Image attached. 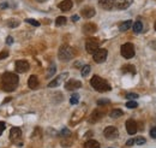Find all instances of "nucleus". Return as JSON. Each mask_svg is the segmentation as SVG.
<instances>
[{"mask_svg":"<svg viewBox=\"0 0 156 148\" xmlns=\"http://www.w3.org/2000/svg\"><path fill=\"white\" fill-rule=\"evenodd\" d=\"M67 76H68V74H67V72H64V74H61V75H59L57 78H54L52 82H49V83H48V87H49V88H54V87L60 86L62 81H64L65 78H67Z\"/></svg>","mask_w":156,"mask_h":148,"instance_id":"9","label":"nucleus"},{"mask_svg":"<svg viewBox=\"0 0 156 148\" xmlns=\"http://www.w3.org/2000/svg\"><path fill=\"white\" fill-rule=\"evenodd\" d=\"M28 86L31 89L37 88V86H38V78H37V76L31 75L30 77H29V80H28Z\"/></svg>","mask_w":156,"mask_h":148,"instance_id":"20","label":"nucleus"},{"mask_svg":"<svg viewBox=\"0 0 156 148\" xmlns=\"http://www.w3.org/2000/svg\"><path fill=\"white\" fill-rule=\"evenodd\" d=\"M132 0H114V6L119 10H125L131 5Z\"/></svg>","mask_w":156,"mask_h":148,"instance_id":"17","label":"nucleus"},{"mask_svg":"<svg viewBox=\"0 0 156 148\" xmlns=\"http://www.w3.org/2000/svg\"><path fill=\"white\" fill-rule=\"evenodd\" d=\"M8 57V52L7 51H1L0 52V60L4 59V58H7Z\"/></svg>","mask_w":156,"mask_h":148,"instance_id":"36","label":"nucleus"},{"mask_svg":"<svg viewBox=\"0 0 156 148\" xmlns=\"http://www.w3.org/2000/svg\"><path fill=\"white\" fill-rule=\"evenodd\" d=\"M19 24H21V23H19V21H17V19H8V21H7V26H8L10 28H17Z\"/></svg>","mask_w":156,"mask_h":148,"instance_id":"28","label":"nucleus"},{"mask_svg":"<svg viewBox=\"0 0 156 148\" xmlns=\"http://www.w3.org/2000/svg\"><path fill=\"white\" fill-rule=\"evenodd\" d=\"M7 6H8V5H7V2H2V4L0 5V7H1V9H5V7H7Z\"/></svg>","mask_w":156,"mask_h":148,"instance_id":"42","label":"nucleus"},{"mask_svg":"<svg viewBox=\"0 0 156 148\" xmlns=\"http://www.w3.org/2000/svg\"><path fill=\"white\" fill-rule=\"evenodd\" d=\"M72 6H73L72 0H62L61 2L59 4V9H60L61 11H64V12L70 11V10L72 9Z\"/></svg>","mask_w":156,"mask_h":148,"instance_id":"18","label":"nucleus"},{"mask_svg":"<svg viewBox=\"0 0 156 148\" xmlns=\"http://www.w3.org/2000/svg\"><path fill=\"white\" fill-rule=\"evenodd\" d=\"M103 116H105V111L103 110H94V112L89 117V122L90 123H96L100 119L103 118Z\"/></svg>","mask_w":156,"mask_h":148,"instance_id":"11","label":"nucleus"},{"mask_svg":"<svg viewBox=\"0 0 156 148\" xmlns=\"http://www.w3.org/2000/svg\"><path fill=\"white\" fill-rule=\"evenodd\" d=\"M103 135L108 140H115L119 136V131H118V129L115 126H107L105 129V131H103Z\"/></svg>","mask_w":156,"mask_h":148,"instance_id":"7","label":"nucleus"},{"mask_svg":"<svg viewBox=\"0 0 156 148\" xmlns=\"http://www.w3.org/2000/svg\"><path fill=\"white\" fill-rule=\"evenodd\" d=\"M137 98H138V94H136V93H127L126 94V99L127 100H134Z\"/></svg>","mask_w":156,"mask_h":148,"instance_id":"33","label":"nucleus"},{"mask_svg":"<svg viewBox=\"0 0 156 148\" xmlns=\"http://www.w3.org/2000/svg\"><path fill=\"white\" fill-rule=\"evenodd\" d=\"M124 115V112L121 111V110H119V108H114V110H112L111 111V113H109V117L111 118H119V117H121Z\"/></svg>","mask_w":156,"mask_h":148,"instance_id":"22","label":"nucleus"},{"mask_svg":"<svg viewBox=\"0 0 156 148\" xmlns=\"http://www.w3.org/2000/svg\"><path fill=\"white\" fill-rule=\"evenodd\" d=\"M132 27V21H125V22H123L120 26H119V30L120 31H126V30H128L130 28Z\"/></svg>","mask_w":156,"mask_h":148,"instance_id":"23","label":"nucleus"},{"mask_svg":"<svg viewBox=\"0 0 156 148\" xmlns=\"http://www.w3.org/2000/svg\"><path fill=\"white\" fill-rule=\"evenodd\" d=\"M90 84H91V87H93L95 90H97V91H100V93L109 91V90L112 89L111 84H109L106 80L101 78L100 76H94L93 78H91V81H90Z\"/></svg>","mask_w":156,"mask_h":148,"instance_id":"2","label":"nucleus"},{"mask_svg":"<svg viewBox=\"0 0 156 148\" xmlns=\"http://www.w3.org/2000/svg\"><path fill=\"white\" fill-rule=\"evenodd\" d=\"M25 22L29 23V24H31V26H34V27H38V26H40V22L36 21V19H32V18H27Z\"/></svg>","mask_w":156,"mask_h":148,"instance_id":"32","label":"nucleus"},{"mask_svg":"<svg viewBox=\"0 0 156 148\" xmlns=\"http://www.w3.org/2000/svg\"><path fill=\"white\" fill-rule=\"evenodd\" d=\"M19 77L13 72H5L1 75V88L5 91H13L17 88Z\"/></svg>","mask_w":156,"mask_h":148,"instance_id":"1","label":"nucleus"},{"mask_svg":"<svg viewBox=\"0 0 156 148\" xmlns=\"http://www.w3.org/2000/svg\"><path fill=\"white\" fill-rule=\"evenodd\" d=\"M84 148H100V143L95 140H89L84 143Z\"/></svg>","mask_w":156,"mask_h":148,"instance_id":"25","label":"nucleus"},{"mask_svg":"<svg viewBox=\"0 0 156 148\" xmlns=\"http://www.w3.org/2000/svg\"><path fill=\"white\" fill-rule=\"evenodd\" d=\"M154 28H155V30H156V22H155V26H154Z\"/></svg>","mask_w":156,"mask_h":148,"instance_id":"46","label":"nucleus"},{"mask_svg":"<svg viewBox=\"0 0 156 148\" xmlns=\"http://www.w3.org/2000/svg\"><path fill=\"white\" fill-rule=\"evenodd\" d=\"M5 128H6V124L4 122H0V135L2 134V131L5 130Z\"/></svg>","mask_w":156,"mask_h":148,"instance_id":"38","label":"nucleus"},{"mask_svg":"<svg viewBox=\"0 0 156 148\" xmlns=\"http://www.w3.org/2000/svg\"><path fill=\"white\" fill-rule=\"evenodd\" d=\"M84 115H85V110H84V107H83V108H79V110H77V111L73 113L72 118H71V124L73 125V124L78 123L81 119L84 117Z\"/></svg>","mask_w":156,"mask_h":148,"instance_id":"13","label":"nucleus"},{"mask_svg":"<svg viewBox=\"0 0 156 148\" xmlns=\"http://www.w3.org/2000/svg\"><path fill=\"white\" fill-rule=\"evenodd\" d=\"M30 65L27 60H17L16 61V71L17 72H21V74H24L29 70Z\"/></svg>","mask_w":156,"mask_h":148,"instance_id":"8","label":"nucleus"},{"mask_svg":"<svg viewBox=\"0 0 156 148\" xmlns=\"http://www.w3.org/2000/svg\"><path fill=\"white\" fill-rule=\"evenodd\" d=\"M77 1H78V2H79V1H82V0H77Z\"/></svg>","mask_w":156,"mask_h":148,"instance_id":"47","label":"nucleus"},{"mask_svg":"<svg viewBox=\"0 0 156 148\" xmlns=\"http://www.w3.org/2000/svg\"><path fill=\"white\" fill-rule=\"evenodd\" d=\"M90 70H91L90 65H84V66L82 67V71H81L82 76H83V77H87V76L90 74Z\"/></svg>","mask_w":156,"mask_h":148,"instance_id":"27","label":"nucleus"},{"mask_svg":"<svg viewBox=\"0 0 156 148\" xmlns=\"http://www.w3.org/2000/svg\"><path fill=\"white\" fill-rule=\"evenodd\" d=\"M142 30H143V23H142V22L137 21V22H134V23H133V31H134V33L139 34Z\"/></svg>","mask_w":156,"mask_h":148,"instance_id":"26","label":"nucleus"},{"mask_svg":"<svg viewBox=\"0 0 156 148\" xmlns=\"http://www.w3.org/2000/svg\"><path fill=\"white\" fill-rule=\"evenodd\" d=\"M134 143H137V145H144L145 143V139L144 137H142V136H139V137H137L136 140H134Z\"/></svg>","mask_w":156,"mask_h":148,"instance_id":"34","label":"nucleus"},{"mask_svg":"<svg viewBox=\"0 0 156 148\" xmlns=\"http://www.w3.org/2000/svg\"><path fill=\"white\" fill-rule=\"evenodd\" d=\"M55 71H57V66H55V64L54 63H52L51 65H49V67L47 69V74H46V77L47 78H51L54 74H55Z\"/></svg>","mask_w":156,"mask_h":148,"instance_id":"21","label":"nucleus"},{"mask_svg":"<svg viewBox=\"0 0 156 148\" xmlns=\"http://www.w3.org/2000/svg\"><path fill=\"white\" fill-rule=\"evenodd\" d=\"M126 130L130 135H134L138 130V126H137V123L133 120V119H128L126 122Z\"/></svg>","mask_w":156,"mask_h":148,"instance_id":"12","label":"nucleus"},{"mask_svg":"<svg viewBox=\"0 0 156 148\" xmlns=\"http://www.w3.org/2000/svg\"><path fill=\"white\" fill-rule=\"evenodd\" d=\"M66 22H67V19H66V17H64V16H60V17H58V18L55 19V24H57L58 27L66 24Z\"/></svg>","mask_w":156,"mask_h":148,"instance_id":"30","label":"nucleus"},{"mask_svg":"<svg viewBox=\"0 0 156 148\" xmlns=\"http://www.w3.org/2000/svg\"><path fill=\"white\" fill-rule=\"evenodd\" d=\"M6 42H7V45H11V43L13 42V39H12L11 36H8V37H7V40H6Z\"/></svg>","mask_w":156,"mask_h":148,"instance_id":"41","label":"nucleus"},{"mask_svg":"<svg viewBox=\"0 0 156 148\" xmlns=\"http://www.w3.org/2000/svg\"><path fill=\"white\" fill-rule=\"evenodd\" d=\"M71 19H72L73 22H76V21H78V19H79V17H78V16H72V18H71Z\"/></svg>","mask_w":156,"mask_h":148,"instance_id":"43","label":"nucleus"},{"mask_svg":"<svg viewBox=\"0 0 156 148\" xmlns=\"http://www.w3.org/2000/svg\"><path fill=\"white\" fill-rule=\"evenodd\" d=\"M137 106H138V104H137L134 100H130V101L126 102V107H127V108H136Z\"/></svg>","mask_w":156,"mask_h":148,"instance_id":"31","label":"nucleus"},{"mask_svg":"<svg viewBox=\"0 0 156 148\" xmlns=\"http://www.w3.org/2000/svg\"><path fill=\"white\" fill-rule=\"evenodd\" d=\"M75 57V50L67 45H64L59 48V52H58V58L62 61H68Z\"/></svg>","mask_w":156,"mask_h":148,"instance_id":"3","label":"nucleus"},{"mask_svg":"<svg viewBox=\"0 0 156 148\" xmlns=\"http://www.w3.org/2000/svg\"><path fill=\"white\" fill-rule=\"evenodd\" d=\"M107 56H108L107 50H105V48H98V50L93 54L94 61L101 64V63H103L105 60L107 59Z\"/></svg>","mask_w":156,"mask_h":148,"instance_id":"6","label":"nucleus"},{"mask_svg":"<svg viewBox=\"0 0 156 148\" xmlns=\"http://www.w3.org/2000/svg\"><path fill=\"white\" fill-rule=\"evenodd\" d=\"M98 4L103 10H107V11L114 7V0H100Z\"/></svg>","mask_w":156,"mask_h":148,"instance_id":"19","label":"nucleus"},{"mask_svg":"<svg viewBox=\"0 0 156 148\" xmlns=\"http://www.w3.org/2000/svg\"><path fill=\"white\" fill-rule=\"evenodd\" d=\"M83 33L85 34V35H91L94 33H96V30H97V27L94 24V23H85L84 26H83Z\"/></svg>","mask_w":156,"mask_h":148,"instance_id":"16","label":"nucleus"},{"mask_svg":"<svg viewBox=\"0 0 156 148\" xmlns=\"http://www.w3.org/2000/svg\"><path fill=\"white\" fill-rule=\"evenodd\" d=\"M134 46L132 45V43H130V42H127V43H124L123 46H121V56L126 58V59H131V58H133L134 57Z\"/></svg>","mask_w":156,"mask_h":148,"instance_id":"5","label":"nucleus"},{"mask_svg":"<svg viewBox=\"0 0 156 148\" xmlns=\"http://www.w3.org/2000/svg\"><path fill=\"white\" fill-rule=\"evenodd\" d=\"M36 1H38V2H43V1H46V0H36Z\"/></svg>","mask_w":156,"mask_h":148,"instance_id":"45","label":"nucleus"},{"mask_svg":"<svg viewBox=\"0 0 156 148\" xmlns=\"http://www.w3.org/2000/svg\"><path fill=\"white\" fill-rule=\"evenodd\" d=\"M133 143H134V140H133V139H130V140L126 142V146H132Z\"/></svg>","mask_w":156,"mask_h":148,"instance_id":"40","label":"nucleus"},{"mask_svg":"<svg viewBox=\"0 0 156 148\" xmlns=\"http://www.w3.org/2000/svg\"><path fill=\"white\" fill-rule=\"evenodd\" d=\"M98 48H100V41H98V39H96V37H89V39H87V41H85V50H87L88 53L94 54Z\"/></svg>","mask_w":156,"mask_h":148,"instance_id":"4","label":"nucleus"},{"mask_svg":"<svg viewBox=\"0 0 156 148\" xmlns=\"http://www.w3.org/2000/svg\"><path fill=\"white\" fill-rule=\"evenodd\" d=\"M21 136H22V130L17 126H13L10 131V140L12 142H16L18 139H21Z\"/></svg>","mask_w":156,"mask_h":148,"instance_id":"14","label":"nucleus"},{"mask_svg":"<svg viewBox=\"0 0 156 148\" xmlns=\"http://www.w3.org/2000/svg\"><path fill=\"white\" fill-rule=\"evenodd\" d=\"M10 100H11V98H7V99H5V100H4V104H5V102H8Z\"/></svg>","mask_w":156,"mask_h":148,"instance_id":"44","label":"nucleus"},{"mask_svg":"<svg viewBox=\"0 0 156 148\" xmlns=\"http://www.w3.org/2000/svg\"><path fill=\"white\" fill-rule=\"evenodd\" d=\"M78 101H79V94H72V96H71V99H70V104L71 105H77L78 104Z\"/></svg>","mask_w":156,"mask_h":148,"instance_id":"29","label":"nucleus"},{"mask_svg":"<svg viewBox=\"0 0 156 148\" xmlns=\"http://www.w3.org/2000/svg\"><path fill=\"white\" fill-rule=\"evenodd\" d=\"M109 104V100L108 99H100L97 101V105H108Z\"/></svg>","mask_w":156,"mask_h":148,"instance_id":"35","label":"nucleus"},{"mask_svg":"<svg viewBox=\"0 0 156 148\" xmlns=\"http://www.w3.org/2000/svg\"><path fill=\"white\" fill-rule=\"evenodd\" d=\"M81 13H82V17H84V18H91V17H94V16H95L96 11H95V9H94V7L87 6V7L82 9Z\"/></svg>","mask_w":156,"mask_h":148,"instance_id":"15","label":"nucleus"},{"mask_svg":"<svg viewBox=\"0 0 156 148\" xmlns=\"http://www.w3.org/2000/svg\"><path fill=\"white\" fill-rule=\"evenodd\" d=\"M121 71L126 74V72H130V74H132V75H134L136 74V67L133 66V65H124L123 67H121Z\"/></svg>","mask_w":156,"mask_h":148,"instance_id":"24","label":"nucleus"},{"mask_svg":"<svg viewBox=\"0 0 156 148\" xmlns=\"http://www.w3.org/2000/svg\"><path fill=\"white\" fill-rule=\"evenodd\" d=\"M82 87V82L78 80H70L65 83V89L66 90H76V89Z\"/></svg>","mask_w":156,"mask_h":148,"instance_id":"10","label":"nucleus"},{"mask_svg":"<svg viewBox=\"0 0 156 148\" xmlns=\"http://www.w3.org/2000/svg\"><path fill=\"white\" fill-rule=\"evenodd\" d=\"M150 136H151L153 139H156V126L155 128H151V130H150Z\"/></svg>","mask_w":156,"mask_h":148,"instance_id":"37","label":"nucleus"},{"mask_svg":"<svg viewBox=\"0 0 156 148\" xmlns=\"http://www.w3.org/2000/svg\"><path fill=\"white\" fill-rule=\"evenodd\" d=\"M61 134L64 136H70V130H67V129H62Z\"/></svg>","mask_w":156,"mask_h":148,"instance_id":"39","label":"nucleus"}]
</instances>
